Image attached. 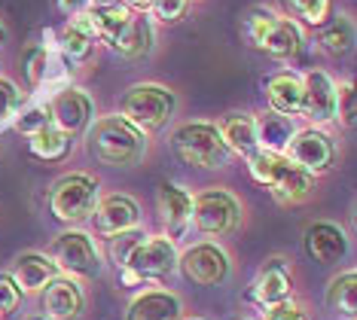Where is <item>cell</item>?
Segmentation results:
<instances>
[{
	"label": "cell",
	"instance_id": "cell-10",
	"mask_svg": "<svg viewBox=\"0 0 357 320\" xmlns=\"http://www.w3.org/2000/svg\"><path fill=\"white\" fill-rule=\"evenodd\" d=\"M284 155L296 168H303L305 174H312L318 180L321 174H327L336 165V144H333V137L324 128L308 125V128H296V135L290 137Z\"/></svg>",
	"mask_w": 357,
	"mask_h": 320
},
{
	"label": "cell",
	"instance_id": "cell-15",
	"mask_svg": "<svg viewBox=\"0 0 357 320\" xmlns=\"http://www.w3.org/2000/svg\"><path fill=\"white\" fill-rule=\"evenodd\" d=\"M303 119H308L314 128L336 119V83L330 79V73L308 70L303 77Z\"/></svg>",
	"mask_w": 357,
	"mask_h": 320
},
{
	"label": "cell",
	"instance_id": "cell-27",
	"mask_svg": "<svg viewBox=\"0 0 357 320\" xmlns=\"http://www.w3.org/2000/svg\"><path fill=\"white\" fill-rule=\"evenodd\" d=\"M318 43L327 55L342 59L354 49V19L351 15H333V19L318 31Z\"/></svg>",
	"mask_w": 357,
	"mask_h": 320
},
{
	"label": "cell",
	"instance_id": "cell-31",
	"mask_svg": "<svg viewBox=\"0 0 357 320\" xmlns=\"http://www.w3.org/2000/svg\"><path fill=\"white\" fill-rule=\"evenodd\" d=\"M52 55L46 46H34L28 52L25 59V77H28V86L34 89V92H40L43 86H50V77H52Z\"/></svg>",
	"mask_w": 357,
	"mask_h": 320
},
{
	"label": "cell",
	"instance_id": "cell-14",
	"mask_svg": "<svg viewBox=\"0 0 357 320\" xmlns=\"http://www.w3.org/2000/svg\"><path fill=\"white\" fill-rule=\"evenodd\" d=\"M248 299L259 308H272L281 305V302L294 299V277H290V268L284 259H266L263 268L257 272V277L248 287Z\"/></svg>",
	"mask_w": 357,
	"mask_h": 320
},
{
	"label": "cell",
	"instance_id": "cell-11",
	"mask_svg": "<svg viewBox=\"0 0 357 320\" xmlns=\"http://www.w3.org/2000/svg\"><path fill=\"white\" fill-rule=\"evenodd\" d=\"M177 268L183 272L186 281H192L199 287H217L229 277L232 262H229V253H226L220 244L202 241V244L186 247L181 257H177Z\"/></svg>",
	"mask_w": 357,
	"mask_h": 320
},
{
	"label": "cell",
	"instance_id": "cell-18",
	"mask_svg": "<svg viewBox=\"0 0 357 320\" xmlns=\"http://www.w3.org/2000/svg\"><path fill=\"white\" fill-rule=\"evenodd\" d=\"M266 104L275 116H303V77L294 70H278L266 79Z\"/></svg>",
	"mask_w": 357,
	"mask_h": 320
},
{
	"label": "cell",
	"instance_id": "cell-20",
	"mask_svg": "<svg viewBox=\"0 0 357 320\" xmlns=\"http://www.w3.org/2000/svg\"><path fill=\"white\" fill-rule=\"evenodd\" d=\"M95 46H98V37H95V28L89 22V15H77V19H68L59 31V52L64 61L70 64H83L92 59Z\"/></svg>",
	"mask_w": 357,
	"mask_h": 320
},
{
	"label": "cell",
	"instance_id": "cell-6",
	"mask_svg": "<svg viewBox=\"0 0 357 320\" xmlns=\"http://www.w3.org/2000/svg\"><path fill=\"white\" fill-rule=\"evenodd\" d=\"M101 199V183L92 174H83V171H74V174H64L52 183L50 190V213L59 223L74 226L83 223V220L92 217L95 204Z\"/></svg>",
	"mask_w": 357,
	"mask_h": 320
},
{
	"label": "cell",
	"instance_id": "cell-30",
	"mask_svg": "<svg viewBox=\"0 0 357 320\" xmlns=\"http://www.w3.org/2000/svg\"><path fill=\"white\" fill-rule=\"evenodd\" d=\"M70 146H74L70 135H64V131L55 128L52 122L46 128H40L37 135H31V153H34L40 162H61V159H68Z\"/></svg>",
	"mask_w": 357,
	"mask_h": 320
},
{
	"label": "cell",
	"instance_id": "cell-37",
	"mask_svg": "<svg viewBox=\"0 0 357 320\" xmlns=\"http://www.w3.org/2000/svg\"><path fill=\"white\" fill-rule=\"evenodd\" d=\"M22 302V290L15 287V281L10 275H0V317L13 314Z\"/></svg>",
	"mask_w": 357,
	"mask_h": 320
},
{
	"label": "cell",
	"instance_id": "cell-19",
	"mask_svg": "<svg viewBox=\"0 0 357 320\" xmlns=\"http://www.w3.org/2000/svg\"><path fill=\"white\" fill-rule=\"evenodd\" d=\"M156 204H159V217L165 223L168 235L165 238H181L192 223V195L177 183H162L156 192Z\"/></svg>",
	"mask_w": 357,
	"mask_h": 320
},
{
	"label": "cell",
	"instance_id": "cell-41",
	"mask_svg": "<svg viewBox=\"0 0 357 320\" xmlns=\"http://www.w3.org/2000/svg\"><path fill=\"white\" fill-rule=\"evenodd\" d=\"M110 3H119V0H89V6H110Z\"/></svg>",
	"mask_w": 357,
	"mask_h": 320
},
{
	"label": "cell",
	"instance_id": "cell-1",
	"mask_svg": "<svg viewBox=\"0 0 357 320\" xmlns=\"http://www.w3.org/2000/svg\"><path fill=\"white\" fill-rule=\"evenodd\" d=\"M86 146L95 162L107 168H132L147 153V135L123 116H101L86 128Z\"/></svg>",
	"mask_w": 357,
	"mask_h": 320
},
{
	"label": "cell",
	"instance_id": "cell-16",
	"mask_svg": "<svg viewBox=\"0 0 357 320\" xmlns=\"http://www.w3.org/2000/svg\"><path fill=\"white\" fill-rule=\"evenodd\" d=\"M86 305L83 287L77 284V277L59 275L40 290V311L46 320H74Z\"/></svg>",
	"mask_w": 357,
	"mask_h": 320
},
{
	"label": "cell",
	"instance_id": "cell-21",
	"mask_svg": "<svg viewBox=\"0 0 357 320\" xmlns=\"http://www.w3.org/2000/svg\"><path fill=\"white\" fill-rule=\"evenodd\" d=\"M217 131H220L223 144L229 153H238V155H254L259 150L257 144V116H250L245 110H229L223 113L220 122H214Z\"/></svg>",
	"mask_w": 357,
	"mask_h": 320
},
{
	"label": "cell",
	"instance_id": "cell-4",
	"mask_svg": "<svg viewBox=\"0 0 357 320\" xmlns=\"http://www.w3.org/2000/svg\"><path fill=\"white\" fill-rule=\"evenodd\" d=\"M177 110V95L159 83H137L119 98V116L132 122L137 131H159Z\"/></svg>",
	"mask_w": 357,
	"mask_h": 320
},
{
	"label": "cell",
	"instance_id": "cell-5",
	"mask_svg": "<svg viewBox=\"0 0 357 320\" xmlns=\"http://www.w3.org/2000/svg\"><path fill=\"white\" fill-rule=\"evenodd\" d=\"M172 150L183 165L202 168V171L223 168L226 159H229V150H226L220 131H217L214 122H205V119L177 125L172 135Z\"/></svg>",
	"mask_w": 357,
	"mask_h": 320
},
{
	"label": "cell",
	"instance_id": "cell-23",
	"mask_svg": "<svg viewBox=\"0 0 357 320\" xmlns=\"http://www.w3.org/2000/svg\"><path fill=\"white\" fill-rule=\"evenodd\" d=\"M10 277L15 281V287H19L22 293H40L52 277H59V268H55V262L46 257V253L31 250V253L15 257Z\"/></svg>",
	"mask_w": 357,
	"mask_h": 320
},
{
	"label": "cell",
	"instance_id": "cell-38",
	"mask_svg": "<svg viewBox=\"0 0 357 320\" xmlns=\"http://www.w3.org/2000/svg\"><path fill=\"white\" fill-rule=\"evenodd\" d=\"M266 320H308V314L303 311V305L287 299V302H281V305L266 308Z\"/></svg>",
	"mask_w": 357,
	"mask_h": 320
},
{
	"label": "cell",
	"instance_id": "cell-34",
	"mask_svg": "<svg viewBox=\"0 0 357 320\" xmlns=\"http://www.w3.org/2000/svg\"><path fill=\"white\" fill-rule=\"evenodd\" d=\"M190 10V0H153L150 3V15L162 24H177Z\"/></svg>",
	"mask_w": 357,
	"mask_h": 320
},
{
	"label": "cell",
	"instance_id": "cell-17",
	"mask_svg": "<svg viewBox=\"0 0 357 320\" xmlns=\"http://www.w3.org/2000/svg\"><path fill=\"white\" fill-rule=\"evenodd\" d=\"M303 247H305L308 257H312L314 262H321V266H336V262H342L348 257L351 241H348L342 226L327 223V220H318V223L305 226Z\"/></svg>",
	"mask_w": 357,
	"mask_h": 320
},
{
	"label": "cell",
	"instance_id": "cell-7",
	"mask_svg": "<svg viewBox=\"0 0 357 320\" xmlns=\"http://www.w3.org/2000/svg\"><path fill=\"white\" fill-rule=\"evenodd\" d=\"M46 257L55 262L59 275H68V277H98L101 275L98 244L83 229H68V232L55 235Z\"/></svg>",
	"mask_w": 357,
	"mask_h": 320
},
{
	"label": "cell",
	"instance_id": "cell-28",
	"mask_svg": "<svg viewBox=\"0 0 357 320\" xmlns=\"http://www.w3.org/2000/svg\"><path fill=\"white\" fill-rule=\"evenodd\" d=\"M296 135L294 119L287 116H275V113H266V116L257 119V144L259 150H269V153H281L287 150L290 137Z\"/></svg>",
	"mask_w": 357,
	"mask_h": 320
},
{
	"label": "cell",
	"instance_id": "cell-13",
	"mask_svg": "<svg viewBox=\"0 0 357 320\" xmlns=\"http://www.w3.org/2000/svg\"><path fill=\"white\" fill-rule=\"evenodd\" d=\"M89 220H92L95 235L113 238L119 232H128V229L141 226V208H137V201L132 199V195L113 192V195L98 199V204H95V211H92Z\"/></svg>",
	"mask_w": 357,
	"mask_h": 320
},
{
	"label": "cell",
	"instance_id": "cell-32",
	"mask_svg": "<svg viewBox=\"0 0 357 320\" xmlns=\"http://www.w3.org/2000/svg\"><path fill=\"white\" fill-rule=\"evenodd\" d=\"M144 229L137 226V229H128V232H119V235H113V238H107L110 241V259H113V266L116 268H126V262H128V257L135 253V247L144 241Z\"/></svg>",
	"mask_w": 357,
	"mask_h": 320
},
{
	"label": "cell",
	"instance_id": "cell-9",
	"mask_svg": "<svg viewBox=\"0 0 357 320\" xmlns=\"http://www.w3.org/2000/svg\"><path fill=\"white\" fill-rule=\"evenodd\" d=\"M177 268V247L172 238L165 235H147L128 257L123 272V281L128 284H147V281H162Z\"/></svg>",
	"mask_w": 357,
	"mask_h": 320
},
{
	"label": "cell",
	"instance_id": "cell-43",
	"mask_svg": "<svg viewBox=\"0 0 357 320\" xmlns=\"http://www.w3.org/2000/svg\"><path fill=\"white\" fill-rule=\"evenodd\" d=\"M31 320H46V317H31Z\"/></svg>",
	"mask_w": 357,
	"mask_h": 320
},
{
	"label": "cell",
	"instance_id": "cell-40",
	"mask_svg": "<svg viewBox=\"0 0 357 320\" xmlns=\"http://www.w3.org/2000/svg\"><path fill=\"white\" fill-rule=\"evenodd\" d=\"M119 3H123L126 10H132V13L147 15V13H150V3H153V0H119Z\"/></svg>",
	"mask_w": 357,
	"mask_h": 320
},
{
	"label": "cell",
	"instance_id": "cell-3",
	"mask_svg": "<svg viewBox=\"0 0 357 320\" xmlns=\"http://www.w3.org/2000/svg\"><path fill=\"white\" fill-rule=\"evenodd\" d=\"M248 168H250V177H254L259 186H266L278 204L305 201L308 195L314 192V177L305 174L303 168H296L294 162L281 153L257 150L254 155H248Z\"/></svg>",
	"mask_w": 357,
	"mask_h": 320
},
{
	"label": "cell",
	"instance_id": "cell-12",
	"mask_svg": "<svg viewBox=\"0 0 357 320\" xmlns=\"http://www.w3.org/2000/svg\"><path fill=\"white\" fill-rule=\"evenodd\" d=\"M50 119L55 128H61L64 135H79L95 122V101L86 89L77 86H61L59 92L50 98Z\"/></svg>",
	"mask_w": 357,
	"mask_h": 320
},
{
	"label": "cell",
	"instance_id": "cell-39",
	"mask_svg": "<svg viewBox=\"0 0 357 320\" xmlns=\"http://www.w3.org/2000/svg\"><path fill=\"white\" fill-rule=\"evenodd\" d=\"M55 10H59L64 19H77V15L89 13V0H55Z\"/></svg>",
	"mask_w": 357,
	"mask_h": 320
},
{
	"label": "cell",
	"instance_id": "cell-8",
	"mask_svg": "<svg viewBox=\"0 0 357 320\" xmlns=\"http://www.w3.org/2000/svg\"><path fill=\"white\" fill-rule=\"evenodd\" d=\"M192 223L202 235L208 238H223L238 229L241 223V204L229 190H220V186H211V190H202L196 199H192Z\"/></svg>",
	"mask_w": 357,
	"mask_h": 320
},
{
	"label": "cell",
	"instance_id": "cell-26",
	"mask_svg": "<svg viewBox=\"0 0 357 320\" xmlns=\"http://www.w3.org/2000/svg\"><path fill=\"white\" fill-rule=\"evenodd\" d=\"M284 15L296 24L321 31L336 15V0H281Z\"/></svg>",
	"mask_w": 357,
	"mask_h": 320
},
{
	"label": "cell",
	"instance_id": "cell-33",
	"mask_svg": "<svg viewBox=\"0 0 357 320\" xmlns=\"http://www.w3.org/2000/svg\"><path fill=\"white\" fill-rule=\"evenodd\" d=\"M50 107L46 104H31V107H25V110H19L15 113V128L22 131V135H37L40 128H46L50 125Z\"/></svg>",
	"mask_w": 357,
	"mask_h": 320
},
{
	"label": "cell",
	"instance_id": "cell-25",
	"mask_svg": "<svg viewBox=\"0 0 357 320\" xmlns=\"http://www.w3.org/2000/svg\"><path fill=\"white\" fill-rule=\"evenodd\" d=\"M89 22H92L95 28V37H98V43H116L119 34L128 28V22H132V10H126L123 3H110V6H92V10L86 13Z\"/></svg>",
	"mask_w": 357,
	"mask_h": 320
},
{
	"label": "cell",
	"instance_id": "cell-42",
	"mask_svg": "<svg viewBox=\"0 0 357 320\" xmlns=\"http://www.w3.org/2000/svg\"><path fill=\"white\" fill-rule=\"evenodd\" d=\"M0 43H6V28L0 24Z\"/></svg>",
	"mask_w": 357,
	"mask_h": 320
},
{
	"label": "cell",
	"instance_id": "cell-2",
	"mask_svg": "<svg viewBox=\"0 0 357 320\" xmlns=\"http://www.w3.org/2000/svg\"><path fill=\"white\" fill-rule=\"evenodd\" d=\"M241 34L248 46H254L269 59H290L303 49V28L269 6H250L241 19Z\"/></svg>",
	"mask_w": 357,
	"mask_h": 320
},
{
	"label": "cell",
	"instance_id": "cell-29",
	"mask_svg": "<svg viewBox=\"0 0 357 320\" xmlns=\"http://www.w3.org/2000/svg\"><path fill=\"white\" fill-rule=\"evenodd\" d=\"M327 308L336 311V314H345L348 320H354V311H357V272L348 268V272H339L333 281L327 284Z\"/></svg>",
	"mask_w": 357,
	"mask_h": 320
},
{
	"label": "cell",
	"instance_id": "cell-22",
	"mask_svg": "<svg viewBox=\"0 0 357 320\" xmlns=\"http://www.w3.org/2000/svg\"><path fill=\"white\" fill-rule=\"evenodd\" d=\"M183 302L172 290H147L132 299L126 320H181Z\"/></svg>",
	"mask_w": 357,
	"mask_h": 320
},
{
	"label": "cell",
	"instance_id": "cell-35",
	"mask_svg": "<svg viewBox=\"0 0 357 320\" xmlns=\"http://www.w3.org/2000/svg\"><path fill=\"white\" fill-rule=\"evenodd\" d=\"M22 110V92L13 79H3L0 77V125L3 122L15 119V113Z\"/></svg>",
	"mask_w": 357,
	"mask_h": 320
},
{
	"label": "cell",
	"instance_id": "cell-24",
	"mask_svg": "<svg viewBox=\"0 0 357 320\" xmlns=\"http://www.w3.org/2000/svg\"><path fill=\"white\" fill-rule=\"evenodd\" d=\"M110 49L126 61L144 59V55L153 49V22H150V15L135 13L132 22H128V28L119 34L116 43H110Z\"/></svg>",
	"mask_w": 357,
	"mask_h": 320
},
{
	"label": "cell",
	"instance_id": "cell-44",
	"mask_svg": "<svg viewBox=\"0 0 357 320\" xmlns=\"http://www.w3.org/2000/svg\"><path fill=\"white\" fill-rule=\"evenodd\" d=\"M238 320H250V317H238Z\"/></svg>",
	"mask_w": 357,
	"mask_h": 320
},
{
	"label": "cell",
	"instance_id": "cell-36",
	"mask_svg": "<svg viewBox=\"0 0 357 320\" xmlns=\"http://www.w3.org/2000/svg\"><path fill=\"white\" fill-rule=\"evenodd\" d=\"M354 116H357V95H354V86H351V83L336 86V119L342 122L345 128H351V125H354Z\"/></svg>",
	"mask_w": 357,
	"mask_h": 320
}]
</instances>
